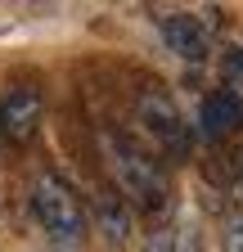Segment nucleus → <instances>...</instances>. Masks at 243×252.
I'll use <instances>...</instances> for the list:
<instances>
[{
	"mask_svg": "<svg viewBox=\"0 0 243 252\" xmlns=\"http://www.w3.org/2000/svg\"><path fill=\"white\" fill-rule=\"evenodd\" d=\"M104 153H108V171L122 189L126 207H140V212H162L171 189H167V171L158 167V158H149L144 149H135L126 135H104Z\"/></svg>",
	"mask_w": 243,
	"mask_h": 252,
	"instance_id": "f257e3e1",
	"label": "nucleus"
},
{
	"mask_svg": "<svg viewBox=\"0 0 243 252\" xmlns=\"http://www.w3.org/2000/svg\"><path fill=\"white\" fill-rule=\"evenodd\" d=\"M32 212L45 225V234L63 248H77L86 239V207L72 194V185L59 176V171H41L32 185Z\"/></svg>",
	"mask_w": 243,
	"mask_h": 252,
	"instance_id": "f03ea898",
	"label": "nucleus"
},
{
	"mask_svg": "<svg viewBox=\"0 0 243 252\" xmlns=\"http://www.w3.org/2000/svg\"><path fill=\"white\" fill-rule=\"evenodd\" d=\"M135 113H140V122H144V131L153 135L171 158H185V153H189V126H185V117H180V108L171 104L167 90H153V86L140 90Z\"/></svg>",
	"mask_w": 243,
	"mask_h": 252,
	"instance_id": "7ed1b4c3",
	"label": "nucleus"
},
{
	"mask_svg": "<svg viewBox=\"0 0 243 252\" xmlns=\"http://www.w3.org/2000/svg\"><path fill=\"white\" fill-rule=\"evenodd\" d=\"M41 117H45V99L36 86H14L5 99H0V140L9 144H27L41 131Z\"/></svg>",
	"mask_w": 243,
	"mask_h": 252,
	"instance_id": "20e7f679",
	"label": "nucleus"
},
{
	"mask_svg": "<svg viewBox=\"0 0 243 252\" xmlns=\"http://www.w3.org/2000/svg\"><path fill=\"white\" fill-rule=\"evenodd\" d=\"M198 131L203 140H225L230 131H243V94L239 90H212L198 108Z\"/></svg>",
	"mask_w": 243,
	"mask_h": 252,
	"instance_id": "39448f33",
	"label": "nucleus"
},
{
	"mask_svg": "<svg viewBox=\"0 0 243 252\" xmlns=\"http://www.w3.org/2000/svg\"><path fill=\"white\" fill-rule=\"evenodd\" d=\"M158 27H162L167 50H176L180 59H203L207 54V32L194 14H162Z\"/></svg>",
	"mask_w": 243,
	"mask_h": 252,
	"instance_id": "423d86ee",
	"label": "nucleus"
},
{
	"mask_svg": "<svg viewBox=\"0 0 243 252\" xmlns=\"http://www.w3.org/2000/svg\"><path fill=\"white\" fill-rule=\"evenodd\" d=\"M95 225L104 230V239L113 248H122L131 239V207H126V198L122 194H99L95 198Z\"/></svg>",
	"mask_w": 243,
	"mask_h": 252,
	"instance_id": "0eeeda50",
	"label": "nucleus"
},
{
	"mask_svg": "<svg viewBox=\"0 0 243 252\" xmlns=\"http://www.w3.org/2000/svg\"><path fill=\"white\" fill-rule=\"evenodd\" d=\"M176 248V225H153L144 239V252H171Z\"/></svg>",
	"mask_w": 243,
	"mask_h": 252,
	"instance_id": "6e6552de",
	"label": "nucleus"
},
{
	"mask_svg": "<svg viewBox=\"0 0 243 252\" xmlns=\"http://www.w3.org/2000/svg\"><path fill=\"white\" fill-rule=\"evenodd\" d=\"M221 252H243V212L225 220V230H221Z\"/></svg>",
	"mask_w": 243,
	"mask_h": 252,
	"instance_id": "1a4fd4ad",
	"label": "nucleus"
},
{
	"mask_svg": "<svg viewBox=\"0 0 243 252\" xmlns=\"http://www.w3.org/2000/svg\"><path fill=\"white\" fill-rule=\"evenodd\" d=\"M171 252H203L198 225H176V248H171Z\"/></svg>",
	"mask_w": 243,
	"mask_h": 252,
	"instance_id": "9d476101",
	"label": "nucleus"
},
{
	"mask_svg": "<svg viewBox=\"0 0 243 252\" xmlns=\"http://www.w3.org/2000/svg\"><path fill=\"white\" fill-rule=\"evenodd\" d=\"M221 77L230 81V90L243 86V50H230V54L221 59Z\"/></svg>",
	"mask_w": 243,
	"mask_h": 252,
	"instance_id": "9b49d317",
	"label": "nucleus"
},
{
	"mask_svg": "<svg viewBox=\"0 0 243 252\" xmlns=\"http://www.w3.org/2000/svg\"><path fill=\"white\" fill-rule=\"evenodd\" d=\"M234 198H243V162H234Z\"/></svg>",
	"mask_w": 243,
	"mask_h": 252,
	"instance_id": "f8f14e48",
	"label": "nucleus"
}]
</instances>
